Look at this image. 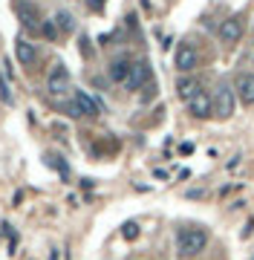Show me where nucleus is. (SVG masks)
<instances>
[{
    "instance_id": "obj_19",
    "label": "nucleus",
    "mask_w": 254,
    "mask_h": 260,
    "mask_svg": "<svg viewBox=\"0 0 254 260\" xmlns=\"http://www.w3.org/2000/svg\"><path fill=\"white\" fill-rule=\"evenodd\" d=\"M90 6H93V9H101V6H104V0H90Z\"/></svg>"
},
{
    "instance_id": "obj_4",
    "label": "nucleus",
    "mask_w": 254,
    "mask_h": 260,
    "mask_svg": "<svg viewBox=\"0 0 254 260\" xmlns=\"http://www.w3.org/2000/svg\"><path fill=\"white\" fill-rule=\"evenodd\" d=\"M47 90H49V95H55V99L69 93V73H66L64 64L52 67V73H49V78H47Z\"/></svg>"
},
{
    "instance_id": "obj_3",
    "label": "nucleus",
    "mask_w": 254,
    "mask_h": 260,
    "mask_svg": "<svg viewBox=\"0 0 254 260\" xmlns=\"http://www.w3.org/2000/svg\"><path fill=\"white\" fill-rule=\"evenodd\" d=\"M173 64H176L179 73H194V70H197V64H199V52H197V47H194L191 41H182V44L176 47Z\"/></svg>"
},
{
    "instance_id": "obj_2",
    "label": "nucleus",
    "mask_w": 254,
    "mask_h": 260,
    "mask_svg": "<svg viewBox=\"0 0 254 260\" xmlns=\"http://www.w3.org/2000/svg\"><path fill=\"white\" fill-rule=\"evenodd\" d=\"M234 107H237L234 90L223 81L214 90V116H216V119H231V116H234Z\"/></svg>"
},
{
    "instance_id": "obj_10",
    "label": "nucleus",
    "mask_w": 254,
    "mask_h": 260,
    "mask_svg": "<svg viewBox=\"0 0 254 260\" xmlns=\"http://www.w3.org/2000/svg\"><path fill=\"white\" fill-rule=\"evenodd\" d=\"M237 99L243 104H254V75L251 73L237 75Z\"/></svg>"
},
{
    "instance_id": "obj_7",
    "label": "nucleus",
    "mask_w": 254,
    "mask_h": 260,
    "mask_svg": "<svg viewBox=\"0 0 254 260\" xmlns=\"http://www.w3.org/2000/svg\"><path fill=\"white\" fill-rule=\"evenodd\" d=\"M220 38H223V44H237L240 38H243V18L240 15H231L220 23Z\"/></svg>"
},
{
    "instance_id": "obj_5",
    "label": "nucleus",
    "mask_w": 254,
    "mask_h": 260,
    "mask_svg": "<svg viewBox=\"0 0 254 260\" xmlns=\"http://www.w3.org/2000/svg\"><path fill=\"white\" fill-rule=\"evenodd\" d=\"M151 78H153V73H151V64H148V61H133L124 87H127V90H141V87L151 84Z\"/></svg>"
},
{
    "instance_id": "obj_11",
    "label": "nucleus",
    "mask_w": 254,
    "mask_h": 260,
    "mask_svg": "<svg viewBox=\"0 0 254 260\" xmlns=\"http://www.w3.org/2000/svg\"><path fill=\"white\" fill-rule=\"evenodd\" d=\"M15 55H18V61L23 67H32L35 61H38V49H35V44H29V41L18 38V41H15Z\"/></svg>"
},
{
    "instance_id": "obj_12",
    "label": "nucleus",
    "mask_w": 254,
    "mask_h": 260,
    "mask_svg": "<svg viewBox=\"0 0 254 260\" xmlns=\"http://www.w3.org/2000/svg\"><path fill=\"white\" fill-rule=\"evenodd\" d=\"M130 67H133V61H127V58H116L113 64L107 67V75H110V81L124 84V81H127V75H130Z\"/></svg>"
},
{
    "instance_id": "obj_16",
    "label": "nucleus",
    "mask_w": 254,
    "mask_h": 260,
    "mask_svg": "<svg viewBox=\"0 0 254 260\" xmlns=\"http://www.w3.org/2000/svg\"><path fill=\"white\" fill-rule=\"evenodd\" d=\"M0 95H3V102H6V104H15V99H12V90H9V81H6V75H0Z\"/></svg>"
},
{
    "instance_id": "obj_14",
    "label": "nucleus",
    "mask_w": 254,
    "mask_h": 260,
    "mask_svg": "<svg viewBox=\"0 0 254 260\" xmlns=\"http://www.w3.org/2000/svg\"><path fill=\"white\" fill-rule=\"evenodd\" d=\"M55 26L66 35V32H72V29H76V20H72L69 12H58V15H55Z\"/></svg>"
},
{
    "instance_id": "obj_17",
    "label": "nucleus",
    "mask_w": 254,
    "mask_h": 260,
    "mask_svg": "<svg viewBox=\"0 0 254 260\" xmlns=\"http://www.w3.org/2000/svg\"><path fill=\"white\" fill-rule=\"evenodd\" d=\"M58 159H61V156H55V153H49V156H47V162H49L52 168H55L58 174H64V177H66V174H69V168H66V162H58Z\"/></svg>"
},
{
    "instance_id": "obj_8",
    "label": "nucleus",
    "mask_w": 254,
    "mask_h": 260,
    "mask_svg": "<svg viewBox=\"0 0 254 260\" xmlns=\"http://www.w3.org/2000/svg\"><path fill=\"white\" fill-rule=\"evenodd\" d=\"M15 15H18V20L26 29H35L38 20H41V12L35 9V3H29V0H18V3H15Z\"/></svg>"
},
{
    "instance_id": "obj_1",
    "label": "nucleus",
    "mask_w": 254,
    "mask_h": 260,
    "mask_svg": "<svg viewBox=\"0 0 254 260\" xmlns=\"http://www.w3.org/2000/svg\"><path fill=\"white\" fill-rule=\"evenodd\" d=\"M208 234L202 229H179L176 234V251L182 257H197L199 251H205Z\"/></svg>"
},
{
    "instance_id": "obj_6",
    "label": "nucleus",
    "mask_w": 254,
    "mask_h": 260,
    "mask_svg": "<svg viewBox=\"0 0 254 260\" xmlns=\"http://www.w3.org/2000/svg\"><path fill=\"white\" fill-rule=\"evenodd\" d=\"M188 104V113L194 116V119H208L211 113H214V99H211V93H205V90H199Z\"/></svg>"
},
{
    "instance_id": "obj_15",
    "label": "nucleus",
    "mask_w": 254,
    "mask_h": 260,
    "mask_svg": "<svg viewBox=\"0 0 254 260\" xmlns=\"http://www.w3.org/2000/svg\"><path fill=\"white\" fill-rule=\"evenodd\" d=\"M41 32H44V38H49V41L58 38V26L52 23V20H44V23H41Z\"/></svg>"
},
{
    "instance_id": "obj_9",
    "label": "nucleus",
    "mask_w": 254,
    "mask_h": 260,
    "mask_svg": "<svg viewBox=\"0 0 254 260\" xmlns=\"http://www.w3.org/2000/svg\"><path fill=\"white\" fill-rule=\"evenodd\" d=\"M199 90H205V87H202L194 75H179V78H176V93H179V99H182V102H191Z\"/></svg>"
},
{
    "instance_id": "obj_18",
    "label": "nucleus",
    "mask_w": 254,
    "mask_h": 260,
    "mask_svg": "<svg viewBox=\"0 0 254 260\" xmlns=\"http://www.w3.org/2000/svg\"><path fill=\"white\" fill-rule=\"evenodd\" d=\"M122 234H124V240H136V237H139V225L136 223H124Z\"/></svg>"
},
{
    "instance_id": "obj_13",
    "label": "nucleus",
    "mask_w": 254,
    "mask_h": 260,
    "mask_svg": "<svg viewBox=\"0 0 254 260\" xmlns=\"http://www.w3.org/2000/svg\"><path fill=\"white\" fill-rule=\"evenodd\" d=\"M72 102H76V107H78V113H81V116H98V113H101V107H98V104H95L93 99L84 93V90H78Z\"/></svg>"
}]
</instances>
